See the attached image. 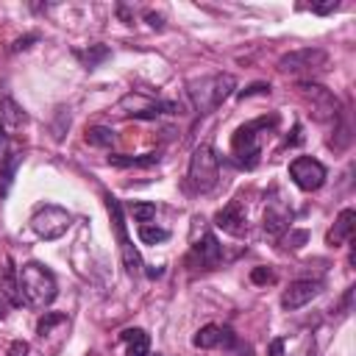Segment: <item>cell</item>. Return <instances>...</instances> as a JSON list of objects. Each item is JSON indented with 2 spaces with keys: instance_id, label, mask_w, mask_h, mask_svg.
<instances>
[{
  "instance_id": "6da1fadb",
  "label": "cell",
  "mask_w": 356,
  "mask_h": 356,
  "mask_svg": "<svg viewBox=\"0 0 356 356\" xmlns=\"http://www.w3.org/2000/svg\"><path fill=\"white\" fill-rule=\"evenodd\" d=\"M278 125V117L270 114V117H259V120H250L245 125H239L231 136V153L234 159L239 161V167L245 170H253L259 164V156H261V136Z\"/></svg>"
},
{
  "instance_id": "7a4b0ae2",
  "label": "cell",
  "mask_w": 356,
  "mask_h": 356,
  "mask_svg": "<svg viewBox=\"0 0 356 356\" xmlns=\"http://www.w3.org/2000/svg\"><path fill=\"white\" fill-rule=\"evenodd\" d=\"M19 295H22V303H28L33 309H47L58 295L56 275L39 261L22 264L19 267Z\"/></svg>"
},
{
  "instance_id": "3957f363",
  "label": "cell",
  "mask_w": 356,
  "mask_h": 356,
  "mask_svg": "<svg viewBox=\"0 0 356 356\" xmlns=\"http://www.w3.org/2000/svg\"><path fill=\"white\" fill-rule=\"evenodd\" d=\"M236 89V78L228 72H217V75H206L200 81H189L186 83V95L195 106L197 114H209L217 106H222Z\"/></svg>"
},
{
  "instance_id": "277c9868",
  "label": "cell",
  "mask_w": 356,
  "mask_h": 356,
  "mask_svg": "<svg viewBox=\"0 0 356 356\" xmlns=\"http://www.w3.org/2000/svg\"><path fill=\"white\" fill-rule=\"evenodd\" d=\"M186 181L195 192L206 195L217 186L220 181V156L211 145H197L189 156V170H186Z\"/></svg>"
},
{
  "instance_id": "5b68a950",
  "label": "cell",
  "mask_w": 356,
  "mask_h": 356,
  "mask_svg": "<svg viewBox=\"0 0 356 356\" xmlns=\"http://www.w3.org/2000/svg\"><path fill=\"white\" fill-rule=\"evenodd\" d=\"M103 197H106V209H108V217H111V228H114L117 242H120V256H122V264H125V270L134 275V273H139L142 259H139V250L134 248V242H131V236H128V231H125L122 206H120V200H117L111 192H106Z\"/></svg>"
},
{
  "instance_id": "8992f818",
  "label": "cell",
  "mask_w": 356,
  "mask_h": 356,
  "mask_svg": "<svg viewBox=\"0 0 356 356\" xmlns=\"http://www.w3.org/2000/svg\"><path fill=\"white\" fill-rule=\"evenodd\" d=\"M72 225V214L56 203H47V206H39L31 217V228L36 231V236L42 239H58L70 231Z\"/></svg>"
},
{
  "instance_id": "52a82bcc",
  "label": "cell",
  "mask_w": 356,
  "mask_h": 356,
  "mask_svg": "<svg viewBox=\"0 0 356 356\" xmlns=\"http://www.w3.org/2000/svg\"><path fill=\"white\" fill-rule=\"evenodd\" d=\"M325 175H328L325 164L312 159V156H298L289 161V178L303 192H317L325 184Z\"/></svg>"
},
{
  "instance_id": "ba28073f",
  "label": "cell",
  "mask_w": 356,
  "mask_h": 356,
  "mask_svg": "<svg viewBox=\"0 0 356 356\" xmlns=\"http://www.w3.org/2000/svg\"><path fill=\"white\" fill-rule=\"evenodd\" d=\"M325 64H328V53L320 50V47H300V50H292V53L278 58V70L292 72V75L320 72V70H325Z\"/></svg>"
},
{
  "instance_id": "9c48e42d",
  "label": "cell",
  "mask_w": 356,
  "mask_h": 356,
  "mask_svg": "<svg viewBox=\"0 0 356 356\" xmlns=\"http://www.w3.org/2000/svg\"><path fill=\"white\" fill-rule=\"evenodd\" d=\"M298 89H300V95L309 100V106H312V111H314V120H320V122H328V120L337 122V120H339V100H337L325 86L300 81Z\"/></svg>"
},
{
  "instance_id": "30bf717a",
  "label": "cell",
  "mask_w": 356,
  "mask_h": 356,
  "mask_svg": "<svg viewBox=\"0 0 356 356\" xmlns=\"http://www.w3.org/2000/svg\"><path fill=\"white\" fill-rule=\"evenodd\" d=\"M222 261V245L217 242V236L211 231H206L189 250L186 256V264L189 267H197V270H211Z\"/></svg>"
},
{
  "instance_id": "8fae6325",
  "label": "cell",
  "mask_w": 356,
  "mask_h": 356,
  "mask_svg": "<svg viewBox=\"0 0 356 356\" xmlns=\"http://www.w3.org/2000/svg\"><path fill=\"white\" fill-rule=\"evenodd\" d=\"M320 292H323V281H317V278H298V281H292V284L281 292V309L295 312V309L312 303Z\"/></svg>"
},
{
  "instance_id": "7c38bea8",
  "label": "cell",
  "mask_w": 356,
  "mask_h": 356,
  "mask_svg": "<svg viewBox=\"0 0 356 356\" xmlns=\"http://www.w3.org/2000/svg\"><path fill=\"white\" fill-rule=\"evenodd\" d=\"M214 225L222 228V231L231 234V236L248 234V214L242 211V203H239V200H231L225 209H220V211L214 214Z\"/></svg>"
},
{
  "instance_id": "4fadbf2b",
  "label": "cell",
  "mask_w": 356,
  "mask_h": 356,
  "mask_svg": "<svg viewBox=\"0 0 356 356\" xmlns=\"http://www.w3.org/2000/svg\"><path fill=\"white\" fill-rule=\"evenodd\" d=\"M289 222H292V209L284 200H267V206H264V231L270 236H281L292 228Z\"/></svg>"
},
{
  "instance_id": "5bb4252c",
  "label": "cell",
  "mask_w": 356,
  "mask_h": 356,
  "mask_svg": "<svg viewBox=\"0 0 356 356\" xmlns=\"http://www.w3.org/2000/svg\"><path fill=\"white\" fill-rule=\"evenodd\" d=\"M234 342H236L234 331H231L228 325H214V323L203 325V328L192 337V345H195V348H203V350L217 348V345H234Z\"/></svg>"
},
{
  "instance_id": "9a60e30c",
  "label": "cell",
  "mask_w": 356,
  "mask_h": 356,
  "mask_svg": "<svg viewBox=\"0 0 356 356\" xmlns=\"http://www.w3.org/2000/svg\"><path fill=\"white\" fill-rule=\"evenodd\" d=\"M353 228H356V211H353V209H342V211L337 214V220H334V228L325 234V242H328L331 248H339V245L350 242Z\"/></svg>"
},
{
  "instance_id": "2e32d148",
  "label": "cell",
  "mask_w": 356,
  "mask_h": 356,
  "mask_svg": "<svg viewBox=\"0 0 356 356\" xmlns=\"http://www.w3.org/2000/svg\"><path fill=\"white\" fill-rule=\"evenodd\" d=\"M0 295H3L11 306H22V295H19V267H14L11 259H6L3 267H0Z\"/></svg>"
},
{
  "instance_id": "e0dca14e",
  "label": "cell",
  "mask_w": 356,
  "mask_h": 356,
  "mask_svg": "<svg viewBox=\"0 0 356 356\" xmlns=\"http://www.w3.org/2000/svg\"><path fill=\"white\" fill-rule=\"evenodd\" d=\"M120 342L125 345V356H147L150 353V337H147L145 328L120 331Z\"/></svg>"
},
{
  "instance_id": "ac0fdd59",
  "label": "cell",
  "mask_w": 356,
  "mask_h": 356,
  "mask_svg": "<svg viewBox=\"0 0 356 356\" xmlns=\"http://www.w3.org/2000/svg\"><path fill=\"white\" fill-rule=\"evenodd\" d=\"M56 325L58 328H70V317L67 314H58V312H47L44 317H39V323H36V334H39V339L44 342L47 337H53V334H67V331H56Z\"/></svg>"
},
{
  "instance_id": "d6986e66",
  "label": "cell",
  "mask_w": 356,
  "mask_h": 356,
  "mask_svg": "<svg viewBox=\"0 0 356 356\" xmlns=\"http://www.w3.org/2000/svg\"><path fill=\"white\" fill-rule=\"evenodd\" d=\"M0 108H3V111H0V122H3V128H6V131H8V128H11V131H17V128H22V125L28 122V114H25V111L11 100V97H3Z\"/></svg>"
},
{
  "instance_id": "ffe728a7",
  "label": "cell",
  "mask_w": 356,
  "mask_h": 356,
  "mask_svg": "<svg viewBox=\"0 0 356 356\" xmlns=\"http://www.w3.org/2000/svg\"><path fill=\"white\" fill-rule=\"evenodd\" d=\"M161 161V153H145V156H108V164L114 167H153Z\"/></svg>"
},
{
  "instance_id": "44dd1931",
  "label": "cell",
  "mask_w": 356,
  "mask_h": 356,
  "mask_svg": "<svg viewBox=\"0 0 356 356\" xmlns=\"http://www.w3.org/2000/svg\"><path fill=\"white\" fill-rule=\"evenodd\" d=\"M22 161V153H8V159L0 164V197L8 195L11 184H14V175H17V167Z\"/></svg>"
},
{
  "instance_id": "7402d4cb",
  "label": "cell",
  "mask_w": 356,
  "mask_h": 356,
  "mask_svg": "<svg viewBox=\"0 0 356 356\" xmlns=\"http://www.w3.org/2000/svg\"><path fill=\"white\" fill-rule=\"evenodd\" d=\"M114 139H117L114 131L106 128V125H92V128H86V142H89L92 147H111Z\"/></svg>"
},
{
  "instance_id": "603a6c76",
  "label": "cell",
  "mask_w": 356,
  "mask_h": 356,
  "mask_svg": "<svg viewBox=\"0 0 356 356\" xmlns=\"http://www.w3.org/2000/svg\"><path fill=\"white\" fill-rule=\"evenodd\" d=\"M139 239H142L145 245H156V242L170 239V231H167V228H159V225L145 222V225H139Z\"/></svg>"
},
{
  "instance_id": "cb8c5ba5",
  "label": "cell",
  "mask_w": 356,
  "mask_h": 356,
  "mask_svg": "<svg viewBox=\"0 0 356 356\" xmlns=\"http://www.w3.org/2000/svg\"><path fill=\"white\" fill-rule=\"evenodd\" d=\"M128 211H131V217L136 220V222H150L153 217H156V203H131L128 206Z\"/></svg>"
},
{
  "instance_id": "d4e9b609",
  "label": "cell",
  "mask_w": 356,
  "mask_h": 356,
  "mask_svg": "<svg viewBox=\"0 0 356 356\" xmlns=\"http://www.w3.org/2000/svg\"><path fill=\"white\" fill-rule=\"evenodd\" d=\"M108 56V47H103V44H95L92 50H86V53H78V58H83L86 61V67H95L97 61H103Z\"/></svg>"
},
{
  "instance_id": "484cf974",
  "label": "cell",
  "mask_w": 356,
  "mask_h": 356,
  "mask_svg": "<svg viewBox=\"0 0 356 356\" xmlns=\"http://www.w3.org/2000/svg\"><path fill=\"white\" fill-rule=\"evenodd\" d=\"M306 239H309V234H306V231H292V228H289V234H286V236H281V248H292V250H298Z\"/></svg>"
},
{
  "instance_id": "4316f807",
  "label": "cell",
  "mask_w": 356,
  "mask_h": 356,
  "mask_svg": "<svg viewBox=\"0 0 356 356\" xmlns=\"http://www.w3.org/2000/svg\"><path fill=\"white\" fill-rule=\"evenodd\" d=\"M250 281L253 284H275V273L270 267H253L250 270Z\"/></svg>"
},
{
  "instance_id": "83f0119b",
  "label": "cell",
  "mask_w": 356,
  "mask_h": 356,
  "mask_svg": "<svg viewBox=\"0 0 356 356\" xmlns=\"http://www.w3.org/2000/svg\"><path fill=\"white\" fill-rule=\"evenodd\" d=\"M31 353V345L25 342V339H14L11 345H8V353L6 356H28Z\"/></svg>"
},
{
  "instance_id": "f1b7e54d",
  "label": "cell",
  "mask_w": 356,
  "mask_h": 356,
  "mask_svg": "<svg viewBox=\"0 0 356 356\" xmlns=\"http://www.w3.org/2000/svg\"><path fill=\"white\" fill-rule=\"evenodd\" d=\"M264 92H270V83H253V86H248V89L239 92V100H245L250 95H264Z\"/></svg>"
},
{
  "instance_id": "f546056e",
  "label": "cell",
  "mask_w": 356,
  "mask_h": 356,
  "mask_svg": "<svg viewBox=\"0 0 356 356\" xmlns=\"http://www.w3.org/2000/svg\"><path fill=\"white\" fill-rule=\"evenodd\" d=\"M337 6H339L337 0H328V3H314V6H312V11H314V14H331Z\"/></svg>"
},
{
  "instance_id": "4dcf8cb0",
  "label": "cell",
  "mask_w": 356,
  "mask_h": 356,
  "mask_svg": "<svg viewBox=\"0 0 356 356\" xmlns=\"http://www.w3.org/2000/svg\"><path fill=\"white\" fill-rule=\"evenodd\" d=\"M6 153H8V134H6V128L0 122V164L6 161Z\"/></svg>"
},
{
  "instance_id": "1f68e13d",
  "label": "cell",
  "mask_w": 356,
  "mask_h": 356,
  "mask_svg": "<svg viewBox=\"0 0 356 356\" xmlns=\"http://www.w3.org/2000/svg\"><path fill=\"white\" fill-rule=\"evenodd\" d=\"M270 356H284V339H273L270 342Z\"/></svg>"
},
{
  "instance_id": "d6a6232c",
  "label": "cell",
  "mask_w": 356,
  "mask_h": 356,
  "mask_svg": "<svg viewBox=\"0 0 356 356\" xmlns=\"http://www.w3.org/2000/svg\"><path fill=\"white\" fill-rule=\"evenodd\" d=\"M33 39H36V36H25V39H17L11 50H19V47H28V42H33Z\"/></svg>"
},
{
  "instance_id": "836d02e7",
  "label": "cell",
  "mask_w": 356,
  "mask_h": 356,
  "mask_svg": "<svg viewBox=\"0 0 356 356\" xmlns=\"http://www.w3.org/2000/svg\"><path fill=\"white\" fill-rule=\"evenodd\" d=\"M147 356H161V353H147Z\"/></svg>"
}]
</instances>
